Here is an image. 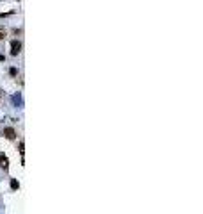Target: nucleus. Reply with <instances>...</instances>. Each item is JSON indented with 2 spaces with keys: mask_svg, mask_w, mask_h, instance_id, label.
<instances>
[{
  "mask_svg": "<svg viewBox=\"0 0 203 214\" xmlns=\"http://www.w3.org/2000/svg\"><path fill=\"white\" fill-rule=\"evenodd\" d=\"M2 134H4V137L9 139V141H14V139H16V130H14L13 127H6V129L2 130Z\"/></svg>",
  "mask_w": 203,
  "mask_h": 214,
  "instance_id": "nucleus-1",
  "label": "nucleus"
},
{
  "mask_svg": "<svg viewBox=\"0 0 203 214\" xmlns=\"http://www.w3.org/2000/svg\"><path fill=\"white\" fill-rule=\"evenodd\" d=\"M20 52H22V41L13 39L11 41V55H18Z\"/></svg>",
  "mask_w": 203,
  "mask_h": 214,
  "instance_id": "nucleus-2",
  "label": "nucleus"
},
{
  "mask_svg": "<svg viewBox=\"0 0 203 214\" xmlns=\"http://www.w3.org/2000/svg\"><path fill=\"white\" fill-rule=\"evenodd\" d=\"M0 168H2L4 171L9 170V159H7L6 154H0Z\"/></svg>",
  "mask_w": 203,
  "mask_h": 214,
  "instance_id": "nucleus-3",
  "label": "nucleus"
},
{
  "mask_svg": "<svg viewBox=\"0 0 203 214\" xmlns=\"http://www.w3.org/2000/svg\"><path fill=\"white\" fill-rule=\"evenodd\" d=\"M11 189H14V191L20 189V182H18L16 178H11Z\"/></svg>",
  "mask_w": 203,
  "mask_h": 214,
  "instance_id": "nucleus-4",
  "label": "nucleus"
},
{
  "mask_svg": "<svg viewBox=\"0 0 203 214\" xmlns=\"http://www.w3.org/2000/svg\"><path fill=\"white\" fill-rule=\"evenodd\" d=\"M6 36H7V30L4 27H0V41H4V39H6Z\"/></svg>",
  "mask_w": 203,
  "mask_h": 214,
  "instance_id": "nucleus-5",
  "label": "nucleus"
},
{
  "mask_svg": "<svg viewBox=\"0 0 203 214\" xmlns=\"http://www.w3.org/2000/svg\"><path fill=\"white\" fill-rule=\"evenodd\" d=\"M9 73H11V77H16V75H18V70H16V68H11V70H9Z\"/></svg>",
  "mask_w": 203,
  "mask_h": 214,
  "instance_id": "nucleus-6",
  "label": "nucleus"
},
{
  "mask_svg": "<svg viewBox=\"0 0 203 214\" xmlns=\"http://www.w3.org/2000/svg\"><path fill=\"white\" fill-rule=\"evenodd\" d=\"M18 148H20V154L23 155V148H25V143L22 141V143H20V146H18Z\"/></svg>",
  "mask_w": 203,
  "mask_h": 214,
  "instance_id": "nucleus-7",
  "label": "nucleus"
},
{
  "mask_svg": "<svg viewBox=\"0 0 203 214\" xmlns=\"http://www.w3.org/2000/svg\"><path fill=\"white\" fill-rule=\"evenodd\" d=\"M0 61H4V55H0Z\"/></svg>",
  "mask_w": 203,
  "mask_h": 214,
  "instance_id": "nucleus-8",
  "label": "nucleus"
},
{
  "mask_svg": "<svg viewBox=\"0 0 203 214\" xmlns=\"http://www.w3.org/2000/svg\"><path fill=\"white\" fill-rule=\"evenodd\" d=\"M0 98H2V91H0Z\"/></svg>",
  "mask_w": 203,
  "mask_h": 214,
  "instance_id": "nucleus-9",
  "label": "nucleus"
}]
</instances>
